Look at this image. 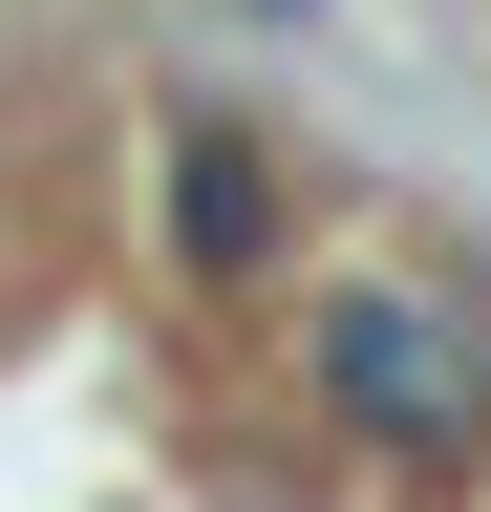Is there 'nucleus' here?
<instances>
[{
	"label": "nucleus",
	"instance_id": "obj_1",
	"mask_svg": "<svg viewBox=\"0 0 491 512\" xmlns=\"http://www.w3.org/2000/svg\"><path fill=\"white\" fill-rule=\"evenodd\" d=\"M299 384H321L342 448H385V470H491V363L449 278H321L299 299Z\"/></svg>",
	"mask_w": 491,
	"mask_h": 512
},
{
	"label": "nucleus",
	"instance_id": "obj_3",
	"mask_svg": "<svg viewBox=\"0 0 491 512\" xmlns=\"http://www.w3.org/2000/svg\"><path fill=\"white\" fill-rule=\"evenodd\" d=\"M235 22H321V0H235Z\"/></svg>",
	"mask_w": 491,
	"mask_h": 512
},
{
	"label": "nucleus",
	"instance_id": "obj_2",
	"mask_svg": "<svg viewBox=\"0 0 491 512\" xmlns=\"http://www.w3.org/2000/svg\"><path fill=\"white\" fill-rule=\"evenodd\" d=\"M150 235H171V278H193V299L299 278V171H278V128L214 107V86H171V107H150Z\"/></svg>",
	"mask_w": 491,
	"mask_h": 512
}]
</instances>
